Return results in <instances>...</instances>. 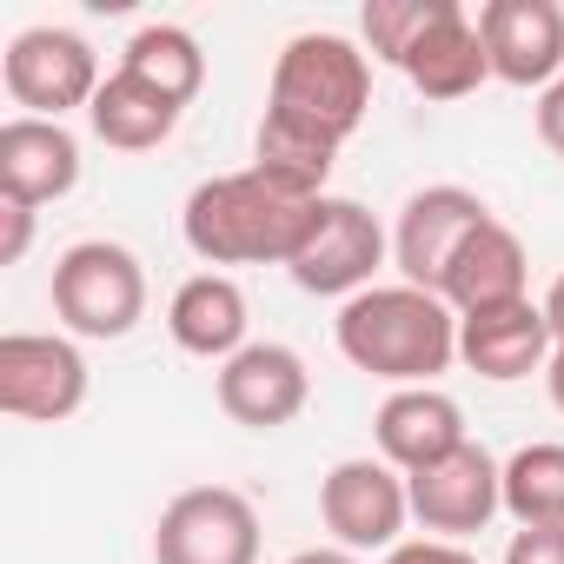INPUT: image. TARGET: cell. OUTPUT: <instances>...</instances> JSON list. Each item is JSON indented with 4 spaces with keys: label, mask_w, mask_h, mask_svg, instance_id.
<instances>
[{
    "label": "cell",
    "mask_w": 564,
    "mask_h": 564,
    "mask_svg": "<svg viewBox=\"0 0 564 564\" xmlns=\"http://www.w3.org/2000/svg\"><path fill=\"white\" fill-rule=\"evenodd\" d=\"M445 8H452V0H366V14H359L366 47H372L379 61L405 67V54L432 34V21H438Z\"/></svg>",
    "instance_id": "cell-23"
},
{
    "label": "cell",
    "mask_w": 564,
    "mask_h": 564,
    "mask_svg": "<svg viewBox=\"0 0 564 564\" xmlns=\"http://www.w3.org/2000/svg\"><path fill=\"white\" fill-rule=\"evenodd\" d=\"M319 518L339 551H392L412 518L405 471H392L386 458H339L319 485Z\"/></svg>",
    "instance_id": "cell-10"
},
{
    "label": "cell",
    "mask_w": 564,
    "mask_h": 564,
    "mask_svg": "<svg viewBox=\"0 0 564 564\" xmlns=\"http://www.w3.org/2000/svg\"><path fill=\"white\" fill-rule=\"evenodd\" d=\"M538 306H544V319H551V339H557V346H564V272H557V279H551V293H544V300H538Z\"/></svg>",
    "instance_id": "cell-28"
},
{
    "label": "cell",
    "mask_w": 564,
    "mask_h": 564,
    "mask_svg": "<svg viewBox=\"0 0 564 564\" xmlns=\"http://www.w3.org/2000/svg\"><path fill=\"white\" fill-rule=\"evenodd\" d=\"M313 399V372L293 346L279 339H252L246 352H232L219 366V412L232 425H252V432H279L293 425Z\"/></svg>",
    "instance_id": "cell-11"
},
{
    "label": "cell",
    "mask_w": 564,
    "mask_h": 564,
    "mask_svg": "<svg viewBox=\"0 0 564 564\" xmlns=\"http://www.w3.org/2000/svg\"><path fill=\"white\" fill-rule=\"evenodd\" d=\"M0 74H8L14 107H28L34 120H61L74 107H94V94L107 87L100 80V54L74 28H28V34H14Z\"/></svg>",
    "instance_id": "cell-6"
},
{
    "label": "cell",
    "mask_w": 564,
    "mask_h": 564,
    "mask_svg": "<svg viewBox=\"0 0 564 564\" xmlns=\"http://www.w3.org/2000/svg\"><path fill=\"white\" fill-rule=\"evenodd\" d=\"M74 186H80V140L61 120L14 113L0 127V199L41 213L47 199H67Z\"/></svg>",
    "instance_id": "cell-14"
},
{
    "label": "cell",
    "mask_w": 564,
    "mask_h": 564,
    "mask_svg": "<svg viewBox=\"0 0 564 564\" xmlns=\"http://www.w3.org/2000/svg\"><path fill=\"white\" fill-rule=\"evenodd\" d=\"M339 352L386 386H432L458 359V313L425 286H366L339 306Z\"/></svg>",
    "instance_id": "cell-3"
},
{
    "label": "cell",
    "mask_w": 564,
    "mask_h": 564,
    "mask_svg": "<svg viewBox=\"0 0 564 564\" xmlns=\"http://www.w3.org/2000/svg\"><path fill=\"white\" fill-rule=\"evenodd\" d=\"M405 498H412V518H419L425 531H438V538L458 544V538L485 531V524L505 511V465H498L478 438H465L452 458L412 471V478H405Z\"/></svg>",
    "instance_id": "cell-9"
},
{
    "label": "cell",
    "mask_w": 564,
    "mask_h": 564,
    "mask_svg": "<svg viewBox=\"0 0 564 564\" xmlns=\"http://www.w3.org/2000/svg\"><path fill=\"white\" fill-rule=\"evenodd\" d=\"M180 113H186V107H173L166 94H153L147 80H133V74H120V67L107 74V87H100L94 107H87L94 133H100L107 147H120V153H147V147L173 140Z\"/></svg>",
    "instance_id": "cell-20"
},
{
    "label": "cell",
    "mask_w": 564,
    "mask_h": 564,
    "mask_svg": "<svg viewBox=\"0 0 564 564\" xmlns=\"http://www.w3.org/2000/svg\"><path fill=\"white\" fill-rule=\"evenodd\" d=\"M372 438H379V458L412 478V471H425V465H438L465 445V412L438 386H405L379 405Z\"/></svg>",
    "instance_id": "cell-17"
},
{
    "label": "cell",
    "mask_w": 564,
    "mask_h": 564,
    "mask_svg": "<svg viewBox=\"0 0 564 564\" xmlns=\"http://www.w3.org/2000/svg\"><path fill=\"white\" fill-rule=\"evenodd\" d=\"M366 107H372V61L346 34H293L272 61L252 166L293 193L326 199L333 160L366 127Z\"/></svg>",
    "instance_id": "cell-1"
},
{
    "label": "cell",
    "mask_w": 564,
    "mask_h": 564,
    "mask_svg": "<svg viewBox=\"0 0 564 564\" xmlns=\"http://www.w3.org/2000/svg\"><path fill=\"white\" fill-rule=\"evenodd\" d=\"M505 511L518 518V531L564 524V445L538 438L505 458Z\"/></svg>",
    "instance_id": "cell-22"
},
{
    "label": "cell",
    "mask_w": 564,
    "mask_h": 564,
    "mask_svg": "<svg viewBox=\"0 0 564 564\" xmlns=\"http://www.w3.org/2000/svg\"><path fill=\"white\" fill-rule=\"evenodd\" d=\"M505 564H564V524L518 531V538L505 544Z\"/></svg>",
    "instance_id": "cell-24"
},
{
    "label": "cell",
    "mask_w": 564,
    "mask_h": 564,
    "mask_svg": "<svg viewBox=\"0 0 564 564\" xmlns=\"http://www.w3.org/2000/svg\"><path fill=\"white\" fill-rule=\"evenodd\" d=\"M485 219H491V206H485L471 186H425V193H412L405 213H399V232H392V259H399V272H405V286L438 293L452 252H458Z\"/></svg>",
    "instance_id": "cell-12"
},
{
    "label": "cell",
    "mask_w": 564,
    "mask_h": 564,
    "mask_svg": "<svg viewBox=\"0 0 564 564\" xmlns=\"http://www.w3.org/2000/svg\"><path fill=\"white\" fill-rule=\"evenodd\" d=\"M551 319L538 300H511V306H491V313H465L458 319V359L478 372V379H531L538 366H551Z\"/></svg>",
    "instance_id": "cell-15"
},
{
    "label": "cell",
    "mask_w": 564,
    "mask_h": 564,
    "mask_svg": "<svg viewBox=\"0 0 564 564\" xmlns=\"http://www.w3.org/2000/svg\"><path fill=\"white\" fill-rule=\"evenodd\" d=\"M286 564H359V551H339V544H313V551H293Z\"/></svg>",
    "instance_id": "cell-29"
},
{
    "label": "cell",
    "mask_w": 564,
    "mask_h": 564,
    "mask_svg": "<svg viewBox=\"0 0 564 564\" xmlns=\"http://www.w3.org/2000/svg\"><path fill=\"white\" fill-rule=\"evenodd\" d=\"M54 313L80 339H127L147 319V272L113 239H80L54 259Z\"/></svg>",
    "instance_id": "cell-4"
},
{
    "label": "cell",
    "mask_w": 564,
    "mask_h": 564,
    "mask_svg": "<svg viewBox=\"0 0 564 564\" xmlns=\"http://www.w3.org/2000/svg\"><path fill=\"white\" fill-rule=\"evenodd\" d=\"M379 265H386L379 219L359 199H333L326 193V206H319V219H313V232H306V246L293 252L286 272H293V286L313 293V300H359Z\"/></svg>",
    "instance_id": "cell-7"
},
{
    "label": "cell",
    "mask_w": 564,
    "mask_h": 564,
    "mask_svg": "<svg viewBox=\"0 0 564 564\" xmlns=\"http://www.w3.org/2000/svg\"><path fill=\"white\" fill-rule=\"evenodd\" d=\"M153 564H259V511L232 485L180 491L153 524Z\"/></svg>",
    "instance_id": "cell-5"
},
{
    "label": "cell",
    "mask_w": 564,
    "mask_h": 564,
    "mask_svg": "<svg viewBox=\"0 0 564 564\" xmlns=\"http://www.w3.org/2000/svg\"><path fill=\"white\" fill-rule=\"evenodd\" d=\"M386 564H478V557L452 538H412V544H392Z\"/></svg>",
    "instance_id": "cell-25"
},
{
    "label": "cell",
    "mask_w": 564,
    "mask_h": 564,
    "mask_svg": "<svg viewBox=\"0 0 564 564\" xmlns=\"http://www.w3.org/2000/svg\"><path fill=\"white\" fill-rule=\"evenodd\" d=\"M544 386H551V405L564 412V346H551V366H544Z\"/></svg>",
    "instance_id": "cell-30"
},
{
    "label": "cell",
    "mask_w": 564,
    "mask_h": 564,
    "mask_svg": "<svg viewBox=\"0 0 564 564\" xmlns=\"http://www.w3.org/2000/svg\"><path fill=\"white\" fill-rule=\"evenodd\" d=\"M120 74H133V80H147L153 94H166L173 107H186V100L206 87V54H199V41H193L186 28L153 21V28H140V34L127 41Z\"/></svg>",
    "instance_id": "cell-21"
},
{
    "label": "cell",
    "mask_w": 564,
    "mask_h": 564,
    "mask_svg": "<svg viewBox=\"0 0 564 564\" xmlns=\"http://www.w3.org/2000/svg\"><path fill=\"white\" fill-rule=\"evenodd\" d=\"M0 265H21V252H28V239H34V206H14V199H0Z\"/></svg>",
    "instance_id": "cell-26"
},
{
    "label": "cell",
    "mask_w": 564,
    "mask_h": 564,
    "mask_svg": "<svg viewBox=\"0 0 564 564\" xmlns=\"http://www.w3.org/2000/svg\"><path fill=\"white\" fill-rule=\"evenodd\" d=\"M538 140H544V147L564 160V74H557V80L538 94Z\"/></svg>",
    "instance_id": "cell-27"
},
{
    "label": "cell",
    "mask_w": 564,
    "mask_h": 564,
    "mask_svg": "<svg viewBox=\"0 0 564 564\" xmlns=\"http://www.w3.org/2000/svg\"><path fill=\"white\" fill-rule=\"evenodd\" d=\"M425 100H465V94H478L485 80H491V54H485V41H478V21L458 8H452L432 21V34L405 54V67H399Z\"/></svg>",
    "instance_id": "cell-19"
},
{
    "label": "cell",
    "mask_w": 564,
    "mask_h": 564,
    "mask_svg": "<svg viewBox=\"0 0 564 564\" xmlns=\"http://www.w3.org/2000/svg\"><path fill=\"white\" fill-rule=\"evenodd\" d=\"M166 333H173L180 352L226 366L232 352L252 346V339H246V293L232 286L226 272H193L186 286L173 293V306H166Z\"/></svg>",
    "instance_id": "cell-18"
},
{
    "label": "cell",
    "mask_w": 564,
    "mask_h": 564,
    "mask_svg": "<svg viewBox=\"0 0 564 564\" xmlns=\"http://www.w3.org/2000/svg\"><path fill=\"white\" fill-rule=\"evenodd\" d=\"M319 206L326 199L293 193L272 173L246 166V173L199 180L186 213H180V232L206 265H293V252L306 246Z\"/></svg>",
    "instance_id": "cell-2"
},
{
    "label": "cell",
    "mask_w": 564,
    "mask_h": 564,
    "mask_svg": "<svg viewBox=\"0 0 564 564\" xmlns=\"http://www.w3.org/2000/svg\"><path fill=\"white\" fill-rule=\"evenodd\" d=\"M87 405V359L74 339L54 333H8L0 339V412L28 425H61Z\"/></svg>",
    "instance_id": "cell-8"
},
{
    "label": "cell",
    "mask_w": 564,
    "mask_h": 564,
    "mask_svg": "<svg viewBox=\"0 0 564 564\" xmlns=\"http://www.w3.org/2000/svg\"><path fill=\"white\" fill-rule=\"evenodd\" d=\"M531 279V259H524V239L505 226V219H485L445 265V286L438 300L465 319V313H491V306H511V300H531L524 293Z\"/></svg>",
    "instance_id": "cell-16"
},
{
    "label": "cell",
    "mask_w": 564,
    "mask_h": 564,
    "mask_svg": "<svg viewBox=\"0 0 564 564\" xmlns=\"http://www.w3.org/2000/svg\"><path fill=\"white\" fill-rule=\"evenodd\" d=\"M478 41L491 54V80L505 87H551L564 74V8L557 0H485Z\"/></svg>",
    "instance_id": "cell-13"
}]
</instances>
